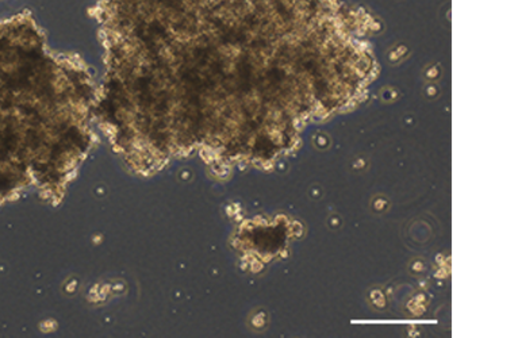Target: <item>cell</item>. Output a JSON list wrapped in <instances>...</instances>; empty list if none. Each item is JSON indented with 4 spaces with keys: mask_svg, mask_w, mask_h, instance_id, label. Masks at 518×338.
<instances>
[{
    "mask_svg": "<svg viewBox=\"0 0 518 338\" xmlns=\"http://www.w3.org/2000/svg\"><path fill=\"white\" fill-rule=\"evenodd\" d=\"M93 100L89 77L47 52L30 15L0 22V164L83 152Z\"/></svg>",
    "mask_w": 518,
    "mask_h": 338,
    "instance_id": "1",
    "label": "cell"
}]
</instances>
